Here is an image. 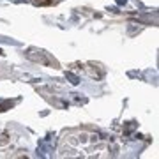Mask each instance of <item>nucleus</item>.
I'll return each mask as SVG.
<instances>
[{
  "mask_svg": "<svg viewBox=\"0 0 159 159\" xmlns=\"http://www.w3.org/2000/svg\"><path fill=\"white\" fill-rule=\"evenodd\" d=\"M53 0H34V4L35 6H50Z\"/></svg>",
  "mask_w": 159,
  "mask_h": 159,
  "instance_id": "obj_3",
  "label": "nucleus"
},
{
  "mask_svg": "<svg viewBox=\"0 0 159 159\" xmlns=\"http://www.w3.org/2000/svg\"><path fill=\"white\" fill-rule=\"evenodd\" d=\"M25 57L41 64V66H46V67H53V69L60 67L57 60L51 57V53H48L44 50H39V48H29V50L25 51Z\"/></svg>",
  "mask_w": 159,
  "mask_h": 159,
  "instance_id": "obj_2",
  "label": "nucleus"
},
{
  "mask_svg": "<svg viewBox=\"0 0 159 159\" xmlns=\"http://www.w3.org/2000/svg\"><path fill=\"white\" fill-rule=\"evenodd\" d=\"M101 142L97 134L89 133V131H76L69 133L64 138V143H67V152L64 150L62 156H99L97 154V143Z\"/></svg>",
  "mask_w": 159,
  "mask_h": 159,
  "instance_id": "obj_1",
  "label": "nucleus"
}]
</instances>
